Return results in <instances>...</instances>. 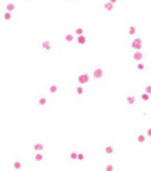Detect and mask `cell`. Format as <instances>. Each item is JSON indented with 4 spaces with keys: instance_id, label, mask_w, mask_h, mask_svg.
I'll return each mask as SVG.
<instances>
[{
    "instance_id": "cell-1",
    "label": "cell",
    "mask_w": 151,
    "mask_h": 171,
    "mask_svg": "<svg viewBox=\"0 0 151 171\" xmlns=\"http://www.w3.org/2000/svg\"><path fill=\"white\" fill-rule=\"evenodd\" d=\"M4 165L9 171H27V159L23 155H12L5 160Z\"/></svg>"
},
{
    "instance_id": "cell-15",
    "label": "cell",
    "mask_w": 151,
    "mask_h": 171,
    "mask_svg": "<svg viewBox=\"0 0 151 171\" xmlns=\"http://www.w3.org/2000/svg\"><path fill=\"white\" fill-rule=\"evenodd\" d=\"M97 10L103 15H108V16H114L118 12V6H114L113 4L102 0V1H97Z\"/></svg>"
},
{
    "instance_id": "cell-10",
    "label": "cell",
    "mask_w": 151,
    "mask_h": 171,
    "mask_svg": "<svg viewBox=\"0 0 151 171\" xmlns=\"http://www.w3.org/2000/svg\"><path fill=\"white\" fill-rule=\"evenodd\" d=\"M98 150H100V153L103 155V156L106 158H113L117 155V147L116 144H114L113 141H105L100 144V147H98Z\"/></svg>"
},
{
    "instance_id": "cell-8",
    "label": "cell",
    "mask_w": 151,
    "mask_h": 171,
    "mask_svg": "<svg viewBox=\"0 0 151 171\" xmlns=\"http://www.w3.org/2000/svg\"><path fill=\"white\" fill-rule=\"evenodd\" d=\"M69 89H70V94L74 96L76 100H79V101L86 100L88 94H90V89H87V87L82 86V85L76 84V82H74V81L70 82Z\"/></svg>"
},
{
    "instance_id": "cell-18",
    "label": "cell",
    "mask_w": 151,
    "mask_h": 171,
    "mask_svg": "<svg viewBox=\"0 0 151 171\" xmlns=\"http://www.w3.org/2000/svg\"><path fill=\"white\" fill-rule=\"evenodd\" d=\"M128 59L132 63H138V62H143L148 59V53L146 51H134V52H129L128 53Z\"/></svg>"
},
{
    "instance_id": "cell-23",
    "label": "cell",
    "mask_w": 151,
    "mask_h": 171,
    "mask_svg": "<svg viewBox=\"0 0 151 171\" xmlns=\"http://www.w3.org/2000/svg\"><path fill=\"white\" fill-rule=\"evenodd\" d=\"M88 35H81L76 36L75 42H74V48H86L88 46Z\"/></svg>"
},
{
    "instance_id": "cell-25",
    "label": "cell",
    "mask_w": 151,
    "mask_h": 171,
    "mask_svg": "<svg viewBox=\"0 0 151 171\" xmlns=\"http://www.w3.org/2000/svg\"><path fill=\"white\" fill-rule=\"evenodd\" d=\"M138 94V98H139V102L140 103H150V101H151V95H149V94H146V92H143V91H139V92H137Z\"/></svg>"
},
{
    "instance_id": "cell-11",
    "label": "cell",
    "mask_w": 151,
    "mask_h": 171,
    "mask_svg": "<svg viewBox=\"0 0 151 171\" xmlns=\"http://www.w3.org/2000/svg\"><path fill=\"white\" fill-rule=\"evenodd\" d=\"M31 152H48L50 143L44 138H34L28 144Z\"/></svg>"
},
{
    "instance_id": "cell-26",
    "label": "cell",
    "mask_w": 151,
    "mask_h": 171,
    "mask_svg": "<svg viewBox=\"0 0 151 171\" xmlns=\"http://www.w3.org/2000/svg\"><path fill=\"white\" fill-rule=\"evenodd\" d=\"M102 171H117V168L112 161H105L102 164Z\"/></svg>"
},
{
    "instance_id": "cell-16",
    "label": "cell",
    "mask_w": 151,
    "mask_h": 171,
    "mask_svg": "<svg viewBox=\"0 0 151 171\" xmlns=\"http://www.w3.org/2000/svg\"><path fill=\"white\" fill-rule=\"evenodd\" d=\"M47 96H57L60 92V85L57 81H47L43 85V90H42Z\"/></svg>"
},
{
    "instance_id": "cell-21",
    "label": "cell",
    "mask_w": 151,
    "mask_h": 171,
    "mask_svg": "<svg viewBox=\"0 0 151 171\" xmlns=\"http://www.w3.org/2000/svg\"><path fill=\"white\" fill-rule=\"evenodd\" d=\"M134 64V73L135 74H146L150 70V64L148 63V60H143V62H138V63H133Z\"/></svg>"
},
{
    "instance_id": "cell-4",
    "label": "cell",
    "mask_w": 151,
    "mask_h": 171,
    "mask_svg": "<svg viewBox=\"0 0 151 171\" xmlns=\"http://www.w3.org/2000/svg\"><path fill=\"white\" fill-rule=\"evenodd\" d=\"M123 33L125 36V38H133L137 36H143V27L138 20H128L124 22L123 26Z\"/></svg>"
},
{
    "instance_id": "cell-19",
    "label": "cell",
    "mask_w": 151,
    "mask_h": 171,
    "mask_svg": "<svg viewBox=\"0 0 151 171\" xmlns=\"http://www.w3.org/2000/svg\"><path fill=\"white\" fill-rule=\"evenodd\" d=\"M88 161V153L86 147H77L76 165H86Z\"/></svg>"
},
{
    "instance_id": "cell-27",
    "label": "cell",
    "mask_w": 151,
    "mask_h": 171,
    "mask_svg": "<svg viewBox=\"0 0 151 171\" xmlns=\"http://www.w3.org/2000/svg\"><path fill=\"white\" fill-rule=\"evenodd\" d=\"M139 91L146 92V94L151 95V84H150V82H144V84L140 85V90Z\"/></svg>"
},
{
    "instance_id": "cell-22",
    "label": "cell",
    "mask_w": 151,
    "mask_h": 171,
    "mask_svg": "<svg viewBox=\"0 0 151 171\" xmlns=\"http://www.w3.org/2000/svg\"><path fill=\"white\" fill-rule=\"evenodd\" d=\"M1 9L5 10V11H9L11 14L17 15L19 12V9H17V5L14 0H3L1 1Z\"/></svg>"
},
{
    "instance_id": "cell-28",
    "label": "cell",
    "mask_w": 151,
    "mask_h": 171,
    "mask_svg": "<svg viewBox=\"0 0 151 171\" xmlns=\"http://www.w3.org/2000/svg\"><path fill=\"white\" fill-rule=\"evenodd\" d=\"M144 133H145V136L148 137L149 141H151V127H150V126H148L146 128L144 129Z\"/></svg>"
},
{
    "instance_id": "cell-13",
    "label": "cell",
    "mask_w": 151,
    "mask_h": 171,
    "mask_svg": "<svg viewBox=\"0 0 151 171\" xmlns=\"http://www.w3.org/2000/svg\"><path fill=\"white\" fill-rule=\"evenodd\" d=\"M30 163L34 166H41L48 161V152H31L28 155Z\"/></svg>"
},
{
    "instance_id": "cell-2",
    "label": "cell",
    "mask_w": 151,
    "mask_h": 171,
    "mask_svg": "<svg viewBox=\"0 0 151 171\" xmlns=\"http://www.w3.org/2000/svg\"><path fill=\"white\" fill-rule=\"evenodd\" d=\"M90 69V75L92 79V84L93 85H98V84H105L107 81V70L105 65L101 64H93L91 66H88Z\"/></svg>"
},
{
    "instance_id": "cell-3",
    "label": "cell",
    "mask_w": 151,
    "mask_h": 171,
    "mask_svg": "<svg viewBox=\"0 0 151 171\" xmlns=\"http://www.w3.org/2000/svg\"><path fill=\"white\" fill-rule=\"evenodd\" d=\"M55 52L54 41L50 37H42L38 42V55L39 58H48Z\"/></svg>"
},
{
    "instance_id": "cell-7",
    "label": "cell",
    "mask_w": 151,
    "mask_h": 171,
    "mask_svg": "<svg viewBox=\"0 0 151 171\" xmlns=\"http://www.w3.org/2000/svg\"><path fill=\"white\" fill-rule=\"evenodd\" d=\"M140 105L137 92H124L123 94V107L127 112H132Z\"/></svg>"
},
{
    "instance_id": "cell-24",
    "label": "cell",
    "mask_w": 151,
    "mask_h": 171,
    "mask_svg": "<svg viewBox=\"0 0 151 171\" xmlns=\"http://www.w3.org/2000/svg\"><path fill=\"white\" fill-rule=\"evenodd\" d=\"M76 156H77V147L76 145H71L68 150L66 154V160L68 163L71 165H76Z\"/></svg>"
},
{
    "instance_id": "cell-14",
    "label": "cell",
    "mask_w": 151,
    "mask_h": 171,
    "mask_svg": "<svg viewBox=\"0 0 151 171\" xmlns=\"http://www.w3.org/2000/svg\"><path fill=\"white\" fill-rule=\"evenodd\" d=\"M133 144L135 148H143L150 144V141L145 136L144 129H135L133 133Z\"/></svg>"
},
{
    "instance_id": "cell-5",
    "label": "cell",
    "mask_w": 151,
    "mask_h": 171,
    "mask_svg": "<svg viewBox=\"0 0 151 171\" xmlns=\"http://www.w3.org/2000/svg\"><path fill=\"white\" fill-rule=\"evenodd\" d=\"M34 107L39 113H47L50 107V97L47 96L43 91L36 92L34 98H33Z\"/></svg>"
},
{
    "instance_id": "cell-29",
    "label": "cell",
    "mask_w": 151,
    "mask_h": 171,
    "mask_svg": "<svg viewBox=\"0 0 151 171\" xmlns=\"http://www.w3.org/2000/svg\"><path fill=\"white\" fill-rule=\"evenodd\" d=\"M106 1H108V3L113 4L114 6H118L119 4H122V1H123V0H106Z\"/></svg>"
},
{
    "instance_id": "cell-31",
    "label": "cell",
    "mask_w": 151,
    "mask_h": 171,
    "mask_svg": "<svg viewBox=\"0 0 151 171\" xmlns=\"http://www.w3.org/2000/svg\"><path fill=\"white\" fill-rule=\"evenodd\" d=\"M22 1H23L25 4H33L36 0H22Z\"/></svg>"
},
{
    "instance_id": "cell-12",
    "label": "cell",
    "mask_w": 151,
    "mask_h": 171,
    "mask_svg": "<svg viewBox=\"0 0 151 171\" xmlns=\"http://www.w3.org/2000/svg\"><path fill=\"white\" fill-rule=\"evenodd\" d=\"M60 44L66 48H74V42H75V36L72 35L70 28H63L60 30Z\"/></svg>"
},
{
    "instance_id": "cell-20",
    "label": "cell",
    "mask_w": 151,
    "mask_h": 171,
    "mask_svg": "<svg viewBox=\"0 0 151 171\" xmlns=\"http://www.w3.org/2000/svg\"><path fill=\"white\" fill-rule=\"evenodd\" d=\"M70 31L72 32V35L75 36H81V35H87V26L84 21H81V22H77L75 25H72L70 26Z\"/></svg>"
},
{
    "instance_id": "cell-6",
    "label": "cell",
    "mask_w": 151,
    "mask_h": 171,
    "mask_svg": "<svg viewBox=\"0 0 151 171\" xmlns=\"http://www.w3.org/2000/svg\"><path fill=\"white\" fill-rule=\"evenodd\" d=\"M74 82H76V84H79V85L85 86V87H87V89H90V87L93 85L88 66H82V68H80L79 70L76 71L75 81Z\"/></svg>"
},
{
    "instance_id": "cell-9",
    "label": "cell",
    "mask_w": 151,
    "mask_h": 171,
    "mask_svg": "<svg viewBox=\"0 0 151 171\" xmlns=\"http://www.w3.org/2000/svg\"><path fill=\"white\" fill-rule=\"evenodd\" d=\"M124 48L128 52H134V51H144V37L143 36H137V37L129 38L124 43Z\"/></svg>"
},
{
    "instance_id": "cell-30",
    "label": "cell",
    "mask_w": 151,
    "mask_h": 171,
    "mask_svg": "<svg viewBox=\"0 0 151 171\" xmlns=\"http://www.w3.org/2000/svg\"><path fill=\"white\" fill-rule=\"evenodd\" d=\"M59 1H60L61 4H65V5H70V4H74V3H76L77 0H59Z\"/></svg>"
},
{
    "instance_id": "cell-17",
    "label": "cell",
    "mask_w": 151,
    "mask_h": 171,
    "mask_svg": "<svg viewBox=\"0 0 151 171\" xmlns=\"http://www.w3.org/2000/svg\"><path fill=\"white\" fill-rule=\"evenodd\" d=\"M17 20V15L11 14L9 11H5V10H0V22L3 25H8V26H11L16 22Z\"/></svg>"
}]
</instances>
